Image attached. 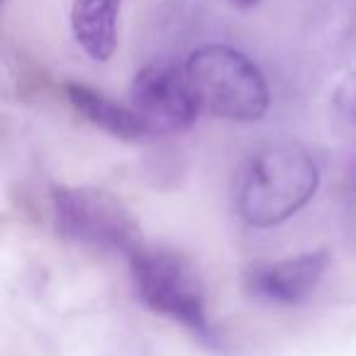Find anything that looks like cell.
I'll return each mask as SVG.
<instances>
[{"mask_svg": "<svg viewBox=\"0 0 356 356\" xmlns=\"http://www.w3.org/2000/svg\"><path fill=\"white\" fill-rule=\"evenodd\" d=\"M320 186V168L305 147L291 139L259 147L239 173L234 203L252 227H276L300 213Z\"/></svg>", "mask_w": 356, "mask_h": 356, "instance_id": "obj_1", "label": "cell"}, {"mask_svg": "<svg viewBox=\"0 0 356 356\" xmlns=\"http://www.w3.org/2000/svg\"><path fill=\"white\" fill-rule=\"evenodd\" d=\"M337 103L356 122V71L344 76V81L339 83V88H337Z\"/></svg>", "mask_w": 356, "mask_h": 356, "instance_id": "obj_9", "label": "cell"}, {"mask_svg": "<svg viewBox=\"0 0 356 356\" xmlns=\"http://www.w3.org/2000/svg\"><path fill=\"white\" fill-rule=\"evenodd\" d=\"M132 110L149 132H181L195 124L203 108L186 66L152 61L132 81Z\"/></svg>", "mask_w": 356, "mask_h": 356, "instance_id": "obj_5", "label": "cell"}, {"mask_svg": "<svg viewBox=\"0 0 356 356\" xmlns=\"http://www.w3.org/2000/svg\"><path fill=\"white\" fill-rule=\"evenodd\" d=\"M64 90H66L69 103L74 105L90 124L105 129V132H110L113 137L142 139V137H147V134H152L147 124H144V120L139 118L132 108H124V105L115 103L108 95L98 93V90L88 88V86H83V83H76V81L66 83Z\"/></svg>", "mask_w": 356, "mask_h": 356, "instance_id": "obj_8", "label": "cell"}, {"mask_svg": "<svg viewBox=\"0 0 356 356\" xmlns=\"http://www.w3.org/2000/svg\"><path fill=\"white\" fill-rule=\"evenodd\" d=\"M232 6L242 8V10H249V8H257L259 6V0H229Z\"/></svg>", "mask_w": 356, "mask_h": 356, "instance_id": "obj_10", "label": "cell"}, {"mask_svg": "<svg viewBox=\"0 0 356 356\" xmlns=\"http://www.w3.org/2000/svg\"><path fill=\"white\" fill-rule=\"evenodd\" d=\"M330 266V254L325 249L305 252L278 261L254 264L244 271V291L249 298L266 305L293 307L305 302L322 283Z\"/></svg>", "mask_w": 356, "mask_h": 356, "instance_id": "obj_6", "label": "cell"}, {"mask_svg": "<svg viewBox=\"0 0 356 356\" xmlns=\"http://www.w3.org/2000/svg\"><path fill=\"white\" fill-rule=\"evenodd\" d=\"M137 296L154 312L184 325L203 341L218 344V332L208 315L205 288L184 257L173 252L139 249L129 257Z\"/></svg>", "mask_w": 356, "mask_h": 356, "instance_id": "obj_3", "label": "cell"}, {"mask_svg": "<svg viewBox=\"0 0 356 356\" xmlns=\"http://www.w3.org/2000/svg\"><path fill=\"white\" fill-rule=\"evenodd\" d=\"M122 0H74L71 32L93 61H108L118 47V17Z\"/></svg>", "mask_w": 356, "mask_h": 356, "instance_id": "obj_7", "label": "cell"}, {"mask_svg": "<svg viewBox=\"0 0 356 356\" xmlns=\"http://www.w3.org/2000/svg\"><path fill=\"white\" fill-rule=\"evenodd\" d=\"M56 227L71 242L113 249L127 257L142 249L137 220L113 193L93 186H56L51 191Z\"/></svg>", "mask_w": 356, "mask_h": 356, "instance_id": "obj_4", "label": "cell"}, {"mask_svg": "<svg viewBox=\"0 0 356 356\" xmlns=\"http://www.w3.org/2000/svg\"><path fill=\"white\" fill-rule=\"evenodd\" d=\"M186 71L200 108L215 118L257 122L268 113V83L244 51L227 44L198 47L186 61Z\"/></svg>", "mask_w": 356, "mask_h": 356, "instance_id": "obj_2", "label": "cell"}]
</instances>
